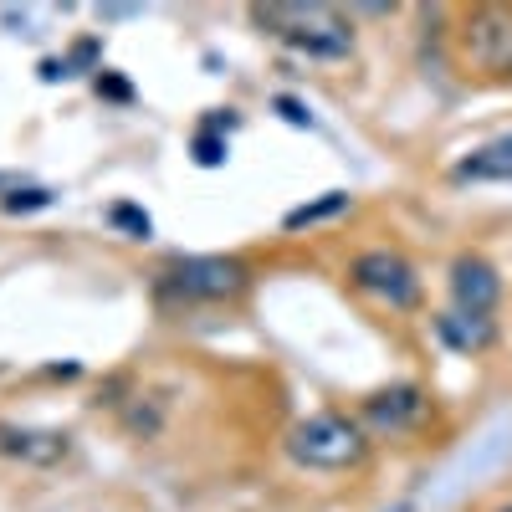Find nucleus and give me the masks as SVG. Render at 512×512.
I'll use <instances>...</instances> for the list:
<instances>
[{
  "instance_id": "obj_17",
  "label": "nucleus",
  "mask_w": 512,
  "mask_h": 512,
  "mask_svg": "<svg viewBox=\"0 0 512 512\" xmlns=\"http://www.w3.org/2000/svg\"><path fill=\"white\" fill-rule=\"evenodd\" d=\"M93 52H98V41H82V47L72 52V62H77V67H88V62H93Z\"/></svg>"
},
{
  "instance_id": "obj_2",
  "label": "nucleus",
  "mask_w": 512,
  "mask_h": 512,
  "mask_svg": "<svg viewBox=\"0 0 512 512\" xmlns=\"http://www.w3.org/2000/svg\"><path fill=\"white\" fill-rule=\"evenodd\" d=\"M287 456L297 466H308V472H349V466H359L369 456V441H364V431H359L349 415L318 410V415L292 425Z\"/></svg>"
},
{
  "instance_id": "obj_9",
  "label": "nucleus",
  "mask_w": 512,
  "mask_h": 512,
  "mask_svg": "<svg viewBox=\"0 0 512 512\" xmlns=\"http://www.w3.org/2000/svg\"><path fill=\"white\" fill-rule=\"evenodd\" d=\"M451 175H456V180H512V134H502V139L472 149V154L451 169Z\"/></svg>"
},
{
  "instance_id": "obj_4",
  "label": "nucleus",
  "mask_w": 512,
  "mask_h": 512,
  "mask_svg": "<svg viewBox=\"0 0 512 512\" xmlns=\"http://www.w3.org/2000/svg\"><path fill=\"white\" fill-rule=\"evenodd\" d=\"M456 57L487 72V77H512V6H477L461 16L456 31Z\"/></svg>"
},
{
  "instance_id": "obj_13",
  "label": "nucleus",
  "mask_w": 512,
  "mask_h": 512,
  "mask_svg": "<svg viewBox=\"0 0 512 512\" xmlns=\"http://www.w3.org/2000/svg\"><path fill=\"white\" fill-rule=\"evenodd\" d=\"M221 159H226V139L216 134V128H200V134H195V164L216 169Z\"/></svg>"
},
{
  "instance_id": "obj_6",
  "label": "nucleus",
  "mask_w": 512,
  "mask_h": 512,
  "mask_svg": "<svg viewBox=\"0 0 512 512\" xmlns=\"http://www.w3.org/2000/svg\"><path fill=\"white\" fill-rule=\"evenodd\" d=\"M451 297H456V313H472V318H487L502 297V277L487 256L477 251H461L451 262Z\"/></svg>"
},
{
  "instance_id": "obj_18",
  "label": "nucleus",
  "mask_w": 512,
  "mask_h": 512,
  "mask_svg": "<svg viewBox=\"0 0 512 512\" xmlns=\"http://www.w3.org/2000/svg\"><path fill=\"white\" fill-rule=\"evenodd\" d=\"M497 512H512V507H497Z\"/></svg>"
},
{
  "instance_id": "obj_10",
  "label": "nucleus",
  "mask_w": 512,
  "mask_h": 512,
  "mask_svg": "<svg viewBox=\"0 0 512 512\" xmlns=\"http://www.w3.org/2000/svg\"><path fill=\"white\" fill-rule=\"evenodd\" d=\"M441 344H451L456 354H477L492 344V318H472V313H441L436 318Z\"/></svg>"
},
{
  "instance_id": "obj_8",
  "label": "nucleus",
  "mask_w": 512,
  "mask_h": 512,
  "mask_svg": "<svg viewBox=\"0 0 512 512\" xmlns=\"http://www.w3.org/2000/svg\"><path fill=\"white\" fill-rule=\"evenodd\" d=\"M67 451H72L67 431H31V425L0 420V456L26 461V466H57L67 461Z\"/></svg>"
},
{
  "instance_id": "obj_5",
  "label": "nucleus",
  "mask_w": 512,
  "mask_h": 512,
  "mask_svg": "<svg viewBox=\"0 0 512 512\" xmlns=\"http://www.w3.org/2000/svg\"><path fill=\"white\" fill-rule=\"evenodd\" d=\"M349 277H354L359 292H369L374 303H384V308H415V303H420V277H415V267L405 262L400 251H390V246L359 251L354 262H349Z\"/></svg>"
},
{
  "instance_id": "obj_11",
  "label": "nucleus",
  "mask_w": 512,
  "mask_h": 512,
  "mask_svg": "<svg viewBox=\"0 0 512 512\" xmlns=\"http://www.w3.org/2000/svg\"><path fill=\"white\" fill-rule=\"evenodd\" d=\"M338 210H349V195L344 190H328L323 200H313V205H297V210H287V231H303V226H318V221H328V216H338Z\"/></svg>"
},
{
  "instance_id": "obj_14",
  "label": "nucleus",
  "mask_w": 512,
  "mask_h": 512,
  "mask_svg": "<svg viewBox=\"0 0 512 512\" xmlns=\"http://www.w3.org/2000/svg\"><path fill=\"white\" fill-rule=\"evenodd\" d=\"M0 205H6L11 216H26V210H47V205H52V190H11Z\"/></svg>"
},
{
  "instance_id": "obj_7",
  "label": "nucleus",
  "mask_w": 512,
  "mask_h": 512,
  "mask_svg": "<svg viewBox=\"0 0 512 512\" xmlns=\"http://www.w3.org/2000/svg\"><path fill=\"white\" fill-rule=\"evenodd\" d=\"M425 420V395L415 384H395V390H379L374 400H364V425L379 436H405Z\"/></svg>"
},
{
  "instance_id": "obj_1",
  "label": "nucleus",
  "mask_w": 512,
  "mask_h": 512,
  "mask_svg": "<svg viewBox=\"0 0 512 512\" xmlns=\"http://www.w3.org/2000/svg\"><path fill=\"white\" fill-rule=\"evenodd\" d=\"M251 21L308 62H344L354 52V26L333 6H256Z\"/></svg>"
},
{
  "instance_id": "obj_3",
  "label": "nucleus",
  "mask_w": 512,
  "mask_h": 512,
  "mask_svg": "<svg viewBox=\"0 0 512 512\" xmlns=\"http://www.w3.org/2000/svg\"><path fill=\"white\" fill-rule=\"evenodd\" d=\"M251 282V272L236 262V256H180L159 272V292L180 297V303H226V297H241Z\"/></svg>"
},
{
  "instance_id": "obj_12",
  "label": "nucleus",
  "mask_w": 512,
  "mask_h": 512,
  "mask_svg": "<svg viewBox=\"0 0 512 512\" xmlns=\"http://www.w3.org/2000/svg\"><path fill=\"white\" fill-rule=\"evenodd\" d=\"M108 221H113L118 231H128V236H134V241H144V236H154V221L144 216V210H139V205H113V210H108Z\"/></svg>"
},
{
  "instance_id": "obj_16",
  "label": "nucleus",
  "mask_w": 512,
  "mask_h": 512,
  "mask_svg": "<svg viewBox=\"0 0 512 512\" xmlns=\"http://www.w3.org/2000/svg\"><path fill=\"white\" fill-rule=\"evenodd\" d=\"M98 93H108V98H128V82H118V77H98Z\"/></svg>"
},
{
  "instance_id": "obj_15",
  "label": "nucleus",
  "mask_w": 512,
  "mask_h": 512,
  "mask_svg": "<svg viewBox=\"0 0 512 512\" xmlns=\"http://www.w3.org/2000/svg\"><path fill=\"white\" fill-rule=\"evenodd\" d=\"M272 108H277L287 123H297V128H313V113H308L303 103H297V98H287V93H282V98H272Z\"/></svg>"
}]
</instances>
